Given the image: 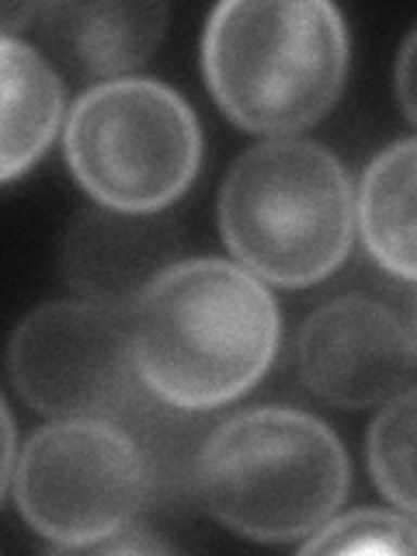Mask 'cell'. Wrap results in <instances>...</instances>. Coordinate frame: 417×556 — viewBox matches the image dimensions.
I'll return each mask as SVG.
<instances>
[{
  "mask_svg": "<svg viewBox=\"0 0 417 556\" xmlns=\"http://www.w3.org/2000/svg\"><path fill=\"white\" fill-rule=\"evenodd\" d=\"M282 344V313L265 282L223 257L170 265L132 306L143 387L178 410H216L251 393Z\"/></svg>",
  "mask_w": 417,
  "mask_h": 556,
  "instance_id": "cell-1",
  "label": "cell"
},
{
  "mask_svg": "<svg viewBox=\"0 0 417 556\" xmlns=\"http://www.w3.org/2000/svg\"><path fill=\"white\" fill-rule=\"evenodd\" d=\"M202 74L240 129H309L348 77L344 14L327 0H223L205 22Z\"/></svg>",
  "mask_w": 417,
  "mask_h": 556,
  "instance_id": "cell-2",
  "label": "cell"
},
{
  "mask_svg": "<svg viewBox=\"0 0 417 556\" xmlns=\"http://www.w3.org/2000/svg\"><path fill=\"white\" fill-rule=\"evenodd\" d=\"M191 480L219 526L257 543H289L317 532L341 508L352 463L317 414L254 407L208 431Z\"/></svg>",
  "mask_w": 417,
  "mask_h": 556,
  "instance_id": "cell-3",
  "label": "cell"
},
{
  "mask_svg": "<svg viewBox=\"0 0 417 556\" xmlns=\"http://www.w3.org/2000/svg\"><path fill=\"white\" fill-rule=\"evenodd\" d=\"M216 213L240 265L282 289L334 275L358 226L344 164L309 139H265L243 150L219 185Z\"/></svg>",
  "mask_w": 417,
  "mask_h": 556,
  "instance_id": "cell-4",
  "label": "cell"
},
{
  "mask_svg": "<svg viewBox=\"0 0 417 556\" xmlns=\"http://www.w3.org/2000/svg\"><path fill=\"white\" fill-rule=\"evenodd\" d=\"M63 153L94 205L156 216L195 181L202 129L174 87L153 77H118L87 87L74 101Z\"/></svg>",
  "mask_w": 417,
  "mask_h": 556,
  "instance_id": "cell-5",
  "label": "cell"
},
{
  "mask_svg": "<svg viewBox=\"0 0 417 556\" xmlns=\"http://www.w3.org/2000/svg\"><path fill=\"white\" fill-rule=\"evenodd\" d=\"M153 469L126 428L60 417L22 445L4 491L31 532L56 549H98L153 501Z\"/></svg>",
  "mask_w": 417,
  "mask_h": 556,
  "instance_id": "cell-6",
  "label": "cell"
},
{
  "mask_svg": "<svg viewBox=\"0 0 417 556\" xmlns=\"http://www.w3.org/2000/svg\"><path fill=\"white\" fill-rule=\"evenodd\" d=\"M8 379L46 417L126 414L139 390L132 313L87 300L31 309L8 344Z\"/></svg>",
  "mask_w": 417,
  "mask_h": 556,
  "instance_id": "cell-7",
  "label": "cell"
},
{
  "mask_svg": "<svg viewBox=\"0 0 417 556\" xmlns=\"http://www.w3.org/2000/svg\"><path fill=\"white\" fill-rule=\"evenodd\" d=\"M295 355L313 396L341 410H362L407 390L417 369V338L393 306L344 292L303 320Z\"/></svg>",
  "mask_w": 417,
  "mask_h": 556,
  "instance_id": "cell-8",
  "label": "cell"
},
{
  "mask_svg": "<svg viewBox=\"0 0 417 556\" xmlns=\"http://www.w3.org/2000/svg\"><path fill=\"white\" fill-rule=\"evenodd\" d=\"M181 240L167 219L84 208L63 237L60 268L80 300L132 313L156 278L178 265Z\"/></svg>",
  "mask_w": 417,
  "mask_h": 556,
  "instance_id": "cell-9",
  "label": "cell"
},
{
  "mask_svg": "<svg viewBox=\"0 0 417 556\" xmlns=\"http://www.w3.org/2000/svg\"><path fill=\"white\" fill-rule=\"evenodd\" d=\"M164 4H122V0H84V4H39L35 28L84 77L118 80L143 66L167 31Z\"/></svg>",
  "mask_w": 417,
  "mask_h": 556,
  "instance_id": "cell-10",
  "label": "cell"
},
{
  "mask_svg": "<svg viewBox=\"0 0 417 556\" xmlns=\"http://www.w3.org/2000/svg\"><path fill=\"white\" fill-rule=\"evenodd\" d=\"M355 219L376 265L417 286V136L372 156L355 195Z\"/></svg>",
  "mask_w": 417,
  "mask_h": 556,
  "instance_id": "cell-11",
  "label": "cell"
},
{
  "mask_svg": "<svg viewBox=\"0 0 417 556\" xmlns=\"http://www.w3.org/2000/svg\"><path fill=\"white\" fill-rule=\"evenodd\" d=\"M0 70H4V153L0 178L11 185L42 161L63 122V80L39 49L4 35L0 42Z\"/></svg>",
  "mask_w": 417,
  "mask_h": 556,
  "instance_id": "cell-12",
  "label": "cell"
},
{
  "mask_svg": "<svg viewBox=\"0 0 417 556\" xmlns=\"http://www.w3.org/2000/svg\"><path fill=\"white\" fill-rule=\"evenodd\" d=\"M365 459L379 494L417 518V387L379 407L365 439Z\"/></svg>",
  "mask_w": 417,
  "mask_h": 556,
  "instance_id": "cell-13",
  "label": "cell"
},
{
  "mask_svg": "<svg viewBox=\"0 0 417 556\" xmlns=\"http://www.w3.org/2000/svg\"><path fill=\"white\" fill-rule=\"evenodd\" d=\"M300 553H417V521L382 508L330 515L317 532L303 539Z\"/></svg>",
  "mask_w": 417,
  "mask_h": 556,
  "instance_id": "cell-14",
  "label": "cell"
},
{
  "mask_svg": "<svg viewBox=\"0 0 417 556\" xmlns=\"http://www.w3.org/2000/svg\"><path fill=\"white\" fill-rule=\"evenodd\" d=\"M393 84H396V101L404 115L417 126V25L404 39L396 52V70H393Z\"/></svg>",
  "mask_w": 417,
  "mask_h": 556,
  "instance_id": "cell-15",
  "label": "cell"
},
{
  "mask_svg": "<svg viewBox=\"0 0 417 556\" xmlns=\"http://www.w3.org/2000/svg\"><path fill=\"white\" fill-rule=\"evenodd\" d=\"M101 553H170L174 546L167 543V539H156L153 532H139V529H126L122 535L109 539V543L98 546Z\"/></svg>",
  "mask_w": 417,
  "mask_h": 556,
  "instance_id": "cell-16",
  "label": "cell"
},
{
  "mask_svg": "<svg viewBox=\"0 0 417 556\" xmlns=\"http://www.w3.org/2000/svg\"><path fill=\"white\" fill-rule=\"evenodd\" d=\"M0 417H4V486L11 483V473L17 466V456H22V448H17V434H14V417L8 410V404L0 407Z\"/></svg>",
  "mask_w": 417,
  "mask_h": 556,
  "instance_id": "cell-17",
  "label": "cell"
}]
</instances>
